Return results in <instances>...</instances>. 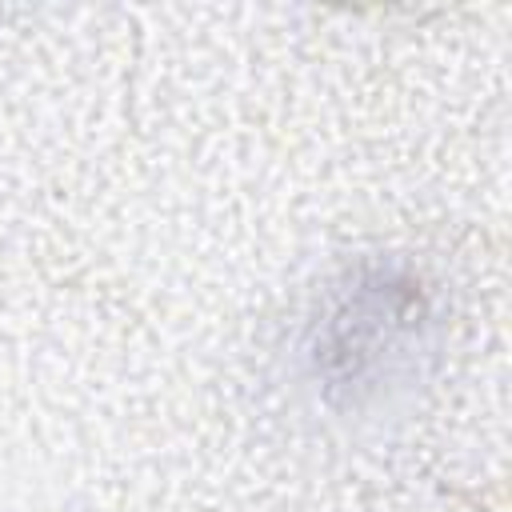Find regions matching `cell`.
<instances>
[{
	"label": "cell",
	"instance_id": "cell-1",
	"mask_svg": "<svg viewBox=\"0 0 512 512\" xmlns=\"http://www.w3.org/2000/svg\"><path fill=\"white\" fill-rule=\"evenodd\" d=\"M444 320L404 256H360L316 292L296 360L312 400L340 420H380L440 364Z\"/></svg>",
	"mask_w": 512,
	"mask_h": 512
}]
</instances>
